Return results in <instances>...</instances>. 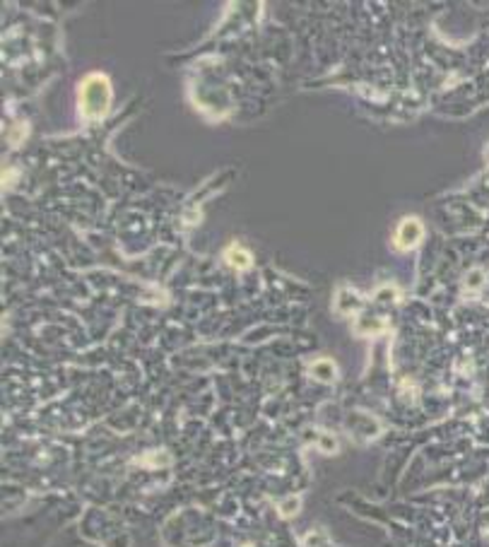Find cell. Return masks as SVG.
<instances>
[{
  "instance_id": "1",
  "label": "cell",
  "mask_w": 489,
  "mask_h": 547,
  "mask_svg": "<svg viewBox=\"0 0 489 547\" xmlns=\"http://www.w3.org/2000/svg\"><path fill=\"white\" fill-rule=\"evenodd\" d=\"M111 87L104 75H92L82 82V111L90 118H99L109 109Z\"/></svg>"
},
{
  "instance_id": "2",
  "label": "cell",
  "mask_w": 489,
  "mask_h": 547,
  "mask_svg": "<svg viewBox=\"0 0 489 547\" xmlns=\"http://www.w3.org/2000/svg\"><path fill=\"white\" fill-rule=\"evenodd\" d=\"M395 239H398V246L400 249H412L417 241L422 239V224L417 217H405L400 222L398 232H395Z\"/></svg>"
},
{
  "instance_id": "3",
  "label": "cell",
  "mask_w": 489,
  "mask_h": 547,
  "mask_svg": "<svg viewBox=\"0 0 489 547\" xmlns=\"http://www.w3.org/2000/svg\"><path fill=\"white\" fill-rule=\"evenodd\" d=\"M227 260H229V265H234V268H248L251 265V255L246 253L244 249H229L227 251Z\"/></svg>"
},
{
  "instance_id": "4",
  "label": "cell",
  "mask_w": 489,
  "mask_h": 547,
  "mask_svg": "<svg viewBox=\"0 0 489 547\" xmlns=\"http://www.w3.org/2000/svg\"><path fill=\"white\" fill-rule=\"evenodd\" d=\"M333 364L330 362H316L313 364V374H316V379H321V381H330L333 379Z\"/></svg>"
}]
</instances>
